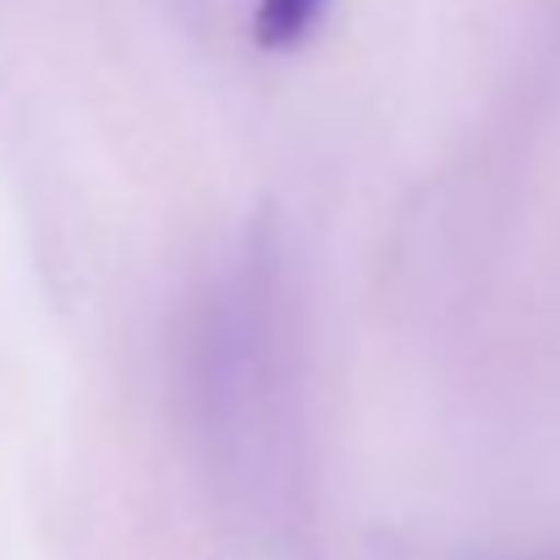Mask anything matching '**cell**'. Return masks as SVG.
<instances>
[{
	"instance_id": "1",
	"label": "cell",
	"mask_w": 560,
	"mask_h": 560,
	"mask_svg": "<svg viewBox=\"0 0 560 560\" xmlns=\"http://www.w3.org/2000/svg\"><path fill=\"white\" fill-rule=\"evenodd\" d=\"M330 0H253V39L264 50H298L319 18H325Z\"/></svg>"
}]
</instances>
